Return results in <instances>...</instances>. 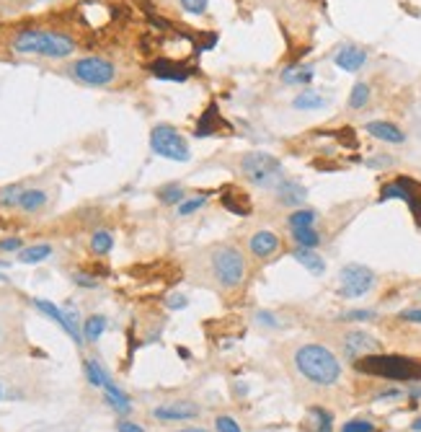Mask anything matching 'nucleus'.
I'll return each mask as SVG.
<instances>
[{
	"label": "nucleus",
	"mask_w": 421,
	"mask_h": 432,
	"mask_svg": "<svg viewBox=\"0 0 421 432\" xmlns=\"http://www.w3.org/2000/svg\"><path fill=\"white\" fill-rule=\"evenodd\" d=\"M19 55H37L49 60H65L75 52V39L55 29H21L10 42Z\"/></svg>",
	"instance_id": "1"
},
{
	"label": "nucleus",
	"mask_w": 421,
	"mask_h": 432,
	"mask_svg": "<svg viewBox=\"0 0 421 432\" xmlns=\"http://www.w3.org/2000/svg\"><path fill=\"white\" fill-rule=\"evenodd\" d=\"M295 368L305 381L315 386H333L341 378L339 358L323 344H302L295 352Z\"/></svg>",
	"instance_id": "2"
},
{
	"label": "nucleus",
	"mask_w": 421,
	"mask_h": 432,
	"mask_svg": "<svg viewBox=\"0 0 421 432\" xmlns=\"http://www.w3.org/2000/svg\"><path fill=\"white\" fill-rule=\"evenodd\" d=\"M359 373L377 378H388V381H419L421 365L411 358H401V355H365L354 362Z\"/></svg>",
	"instance_id": "3"
},
{
	"label": "nucleus",
	"mask_w": 421,
	"mask_h": 432,
	"mask_svg": "<svg viewBox=\"0 0 421 432\" xmlns=\"http://www.w3.org/2000/svg\"><path fill=\"white\" fill-rule=\"evenodd\" d=\"M210 267H212L215 280H217L220 287H225V290H236V287H240V282L246 280V257H243L240 248H236L233 243H220V246L212 248Z\"/></svg>",
	"instance_id": "4"
},
{
	"label": "nucleus",
	"mask_w": 421,
	"mask_h": 432,
	"mask_svg": "<svg viewBox=\"0 0 421 432\" xmlns=\"http://www.w3.org/2000/svg\"><path fill=\"white\" fill-rule=\"evenodd\" d=\"M240 171L251 184L261 186V189H276L284 182L282 161L272 153H264V150L246 153L240 158Z\"/></svg>",
	"instance_id": "5"
},
{
	"label": "nucleus",
	"mask_w": 421,
	"mask_h": 432,
	"mask_svg": "<svg viewBox=\"0 0 421 432\" xmlns=\"http://www.w3.org/2000/svg\"><path fill=\"white\" fill-rule=\"evenodd\" d=\"M67 73L73 75L75 81L85 83V86L101 88V86H109V83L117 81V65L111 63V60H106V57L88 55L75 60Z\"/></svg>",
	"instance_id": "6"
},
{
	"label": "nucleus",
	"mask_w": 421,
	"mask_h": 432,
	"mask_svg": "<svg viewBox=\"0 0 421 432\" xmlns=\"http://www.w3.org/2000/svg\"><path fill=\"white\" fill-rule=\"evenodd\" d=\"M150 147H153L156 156L179 161V163H186L192 158V150L186 145V140L174 125H156L150 129Z\"/></svg>",
	"instance_id": "7"
},
{
	"label": "nucleus",
	"mask_w": 421,
	"mask_h": 432,
	"mask_svg": "<svg viewBox=\"0 0 421 432\" xmlns=\"http://www.w3.org/2000/svg\"><path fill=\"white\" fill-rule=\"evenodd\" d=\"M339 293L344 298H362L375 287V272L365 264H347L339 275Z\"/></svg>",
	"instance_id": "8"
},
{
	"label": "nucleus",
	"mask_w": 421,
	"mask_h": 432,
	"mask_svg": "<svg viewBox=\"0 0 421 432\" xmlns=\"http://www.w3.org/2000/svg\"><path fill=\"white\" fill-rule=\"evenodd\" d=\"M153 417L160 422H186L199 417V406L194 401H165L153 409Z\"/></svg>",
	"instance_id": "9"
},
{
	"label": "nucleus",
	"mask_w": 421,
	"mask_h": 432,
	"mask_svg": "<svg viewBox=\"0 0 421 432\" xmlns=\"http://www.w3.org/2000/svg\"><path fill=\"white\" fill-rule=\"evenodd\" d=\"M377 350V339L375 337H370L367 331H349L347 337H344V352H347L349 358H365V355H370V352H375Z\"/></svg>",
	"instance_id": "10"
},
{
	"label": "nucleus",
	"mask_w": 421,
	"mask_h": 432,
	"mask_svg": "<svg viewBox=\"0 0 421 432\" xmlns=\"http://www.w3.org/2000/svg\"><path fill=\"white\" fill-rule=\"evenodd\" d=\"M365 132L372 135L375 140H380V143H390V145H403L406 143V132L398 125H393V122H385V120L367 122Z\"/></svg>",
	"instance_id": "11"
},
{
	"label": "nucleus",
	"mask_w": 421,
	"mask_h": 432,
	"mask_svg": "<svg viewBox=\"0 0 421 432\" xmlns=\"http://www.w3.org/2000/svg\"><path fill=\"white\" fill-rule=\"evenodd\" d=\"M333 63H336V67H341L344 73H357V70H362V67H365L367 52L362 49V47H357V45H344L339 52H336Z\"/></svg>",
	"instance_id": "12"
},
{
	"label": "nucleus",
	"mask_w": 421,
	"mask_h": 432,
	"mask_svg": "<svg viewBox=\"0 0 421 432\" xmlns=\"http://www.w3.org/2000/svg\"><path fill=\"white\" fill-rule=\"evenodd\" d=\"M248 248H251V254L256 259L272 257V254H276V248H279V236L272 233V230H256L248 239Z\"/></svg>",
	"instance_id": "13"
},
{
	"label": "nucleus",
	"mask_w": 421,
	"mask_h": 432,
	"mask_svg": "<svg viewBox=\"0 0 421 432\" xmlns=\"http://www.w3.org/2000/svg\"><path fill=\"white\" fill-rule=\"evenodd\" d=\"M274 192H276V202L284 205V207H295V210L302 207V202L308 200V189L302 184H297V182H290V179H284Z\"/></svg>",
	"instance_id": "14"
},
{
	"label": "nucleus",
	"mask_w": 421,
	"mask_h": 432,
	"mask_svg": "<svg viewBox=\"0 0 421 432\" xmlns=\"http://www.w3.org/2000/svg\"><path fill=\"white\" fill-rule=\"evenodd\" d=\"M150 70H153V75L156 78H160V81H176V83H183L186 78H189V73L183 70L181 65L171 63V60H158V63L150 65Z\"/></svg>",
	"instance_id": "15"
},
{
	"label": "nucleus",
	"mask_w": 421,
	"mask_h": 432,
	"mask_svg": "<svg viewBox=\"0 0 421 432\" xmlns=\"http://www.w3.org/2000/svg\"><path fill=\"white\" fill-rule=\"evenodd\" d=\"M292 106L297 111H318L323 106H329V99L318 91H311V88H305L302 93H297L292 99Z\"/></svg>",
	"instance_id": "16"
},
{
	"label": "nucleus",
	"mask_w": 421,
	"mask_h": 432,
	"mask_svg": "<svg viewBox=\"0 0 421 432\" xmlns=\"http://www.w3.org/2000/svg\"><path fill=\"white\" fill-rule=\"evenodd\" d=\"M315 78V67L313 65H290L282 70V81L287 86H308Z\"/></svg>",
	"instance_id": "17"
},
{
	"label": "nucleus",
	"mask_w": 421,
	"mask_h": 432,
	"mask_svg": "<svg viewBox=\"0 0 421 432\" xmlns=\"http://www.w3.org/2000/svg\"><path fill=\"white\" fill-rule=\"evenodd\" d=\"M297 262H300L302 267L308 269L311 275H315V277H321L323 272H326V262H323V257H318L313 248H300L297 246V251L292 254Z\"/></svg>",
	"instance_id": "18"
},
{
	"label": "nucleus",
	"mask_w": 421,
	"mask_h": 432,
	"mask_svg": "<svg viewBox=\"0 0 421 432\" xmlns=\"http://www.w3.org/2000/svg\"><path fill=\"white\" fill-rule=\"evenodd\" d=\"M104 391H106V401H109V406L114 409V412H119V414H129V412H132V404H129L127 394H124L122 388L114 386V383H111V378L106 381Z\"/></svg>",
	"instance_id": "19"
},
{
	"label": "nucleus",
	"mask_w": 421,
	"mask_h": 432,
	"mask_svg": "<svg viewBox=\"0 0 421 432\" xmlns=\"http://www.w3.org/2000/svg\"><path fill=\"white\" fill-rule=\"evenodd\" d=\"M49 257H52L49 243H34V246H26L19 251V262H24V264H39V262H44Z\"/></svg>",
	"instance_id": "20"
},
{
	"label": "nucleus",
	"mask_w": 421,
	"mask_h": 432,
	"mask_svg": "<svg viewBox=\"0 0 421 432\" xmlns=\"http://www.w3.org/2000/svg\"><path fill=\"white\" fill-rule=\"evenodd\" d=\"M104 331H106V316H101V313H93L83 321V339L85 342H99Z\"/></svg>",
	"instance_id": "21"
},
{
	"label": "nucleus",
	"mask_w": 421,
	"mask_h": 432,
	"mask_svg": "<svg viewBox=\"0 0 421 432\" xmlns=\"http://www.w3.org/2000/svg\"><path fill=\"white\" fill-rule=\"evenodd\" d=\"M372 99V88H370V83L359 81L352 86V93H349V109H365L367 104Z\"/></svg>",
	"instance_id": "22"
},
{
	"label": "nucleus",
	"mask_w": 421,
	"mask_h": 432,
	"mask_svg": "<svg viewBox=\"0 0 421 432\" xmlns=\"http://www.w3.org/2000/svg\"><path fill=\"white\" fill-rule=\"evenodd\" d=\"M47 200H49V197H47L44 189H26L24 197H21L19 207L24 212H39L47 205Z\"/></svg>",
	"instance_id": "23"
},
{
	"label": "nucleus",
	"mask_w": 421,
	"mask_h": 432,
	"mask_svg": "<svg viewBox=\"0 0 421 432\" xmlns=\"http://www.w3.org/2000/svg\"><path fill=\"white\" fill-rule=\"evenodd\" d=\"M315 221H318V212H315V210H302V207H297V210L290 212L287 225H290V230L313 228V225H315Z\"/></svg>",
	"instance_id": "24"
},
{
	"label": "nucleus",
	"mask_w": 421,
	"mask_h": 432,
	"mask_svg": "<svg viewBox=\"0 0 421 432\" xmlns=\"http://www.w3.org/2000/svg\"><path fill=\"white\" fill-rule=\"evenodd\" d=\"M217 122H220V117H217V104H210V109L201 114L199 125H197V138H210L212 132H215V127H217Z\"/></svg>",
	"instance_id": "25"
},
{
	"label": "nucleus",
	"mask_w": 421,
	"mask_h": 432,
	"mask_svg": "<svg viewBox=\"0 0 421 432\" xmlns=\"http://www.w3.org/2000/svg\"><path fill=\"white\" fill-rule=\"evenodd\" d=\"M111 248H114V236L109 230H96L91 236V251L99 254V257H106Z\"/></svg>",
	"instance_id": "26"
},
{
	"label": "nucleus",
	"mask_w": 421,
	"mask_h": 432,
	"mask_svg": "<svg viewBox=\"0 0 421 432\" xmlns=\"http://www.w3.org/2000/svg\"><path fill=\"white\" fill-rule=\"evenodd\" d=\"M292 241L300 248H315L321 243V233L315 228H297L292 230Z\"/></svg>",
	"instance_id": "27"
},
{
	"label": "nucleus",
	"mask_w": 421,
	"mask_h": 432,
	"mask_svg": "<svg viewBox=\"0 0 421 432\" xmlns=\"http://www.w3.org/2000/svg\"><path fill=\"white\" fill-rule=\"evenodd\" d=\"M24 186L21 184H8V186H3L0 189V207H19V202H21V197H24Z\"/></svg>",
	"instance_id": "28"
},
{
	"label": "nucleus",
	"mask_w": 421,
	"mask_h": 432,
	"mask_svg": "<svg viewBox=\"0 0 421 432\" xmlns=\"http://www.w3.org/2000/svg\"><path fill=\"white\" fill-rule=\"evenodd\" d=\"M34 305H37V308H39V311H42V313H44V316H49L52 321H57L65 331H67V321H65L63 308H57L55 303H49V301H44V298H34Z\"/></svg>",
	"instance_id": "29"
},
{
	"label": "nucleus",
	"mask_w": 421,
	"mask_h": 432,
	"mask_svg": "<svg viewBox=\"0 0 421 432\" xmlns=\"http://www.w3.org/2000/svg\"><path fill=\"white\" fill-rule=\"evenodd\" d=\"M160 205H181L183 202V186L181 184H165L158 189Z\"/></svg>",
	"instance_id": "30"
},
{
	"label": "nucleus",
	"mask_w": 421,
	"mask_h": 432,
	"mask_svg": "<svg viewBox=\"0 0 421 432\" xmlns=\"http://www.w3.org/2000/svg\"><path fill=\"white\" fill-rule=\"evenodd\" d=\"M85 378H88V383L96 388H104L106 386V381H109V376L104 373V368H101L96 360H85Z\"/></svg>",
	"instance_id": "31"
},
{
	"label": "nucleus",
	"mask_w": 421,
	"mask_h": 432,
	"mask_svg": "<svg viewBox=\"0 0 421 432\" xmlns=\"http://www.w3.org/2000/svg\"><path fill=\"white\" fill-rule=\"evenodd\" d=\"M311 417H313V422H315V430L318 432H331L333 430V417H331L326 409H321V406H313Z\"/></svg>",
	"instance_id": "32"
},
{
	"label": "nucleus",
	"mask_w": 421,
	"mask_h": 432,
	"mask_svg": "<svg viewBox=\"0 0 421 432\" xmlns=\"http://www.w3.org/2000/svg\"><path fill=\"white\" fill-rule=\"evenodd\" d=\"M204 205H207V197H192V200H183V202L179 205V215L186 218V215L197 212L199 207H204Z\"/></svg>",
	"instance_id": "33"
},
{
	"label": "nucleus",
	"mask_w": 421,
	"mask_h": 432,
	"mask_svg": "<svg viewBox=\"0 0 421 432\" xmlns=\"http://www.w3.org/2000/svg\"><path fill=\"white\" fill-rule=\"evenodd\" d=\"M179 3H181V8L186 13H194V16H201L210 8V0H179Z\"/></svg>",
	"instance_id": "34"
},
{
	"label": "nucleus",
	"mask_w": 421,
	"mask_h": 432,
	"mask_svg": "<svg viewBox=\"0 0 421 432\" xmlns=\"http://www.w3.org/2000/svg\"><path fill=\"white\" fill-rule=\"evenodd\" d=\"M341 432H375V424L367 422V419H352L341 427Z\"/></svg>",
	"instance_id": "35"
},
{
	"label": "nucleus",
	"mask_w": 421,
	"mask_h": 432,
	"mask_svg": "<svg viewBox=\"0 0 421 432\" xmlns=\"http://www.w3.org/2000/svg\"><path fill=\"white\" fill-rule=\"evenodd\" d=\"M215 430L217 432H240V424L233 417H217L215 419Z\"/></svg>",
	"instance_id": "36"
},
{
	"label": "nucleus",
	"mask_w": 421,
	"mask_h": 432,
	"mask_svg": "<svg viewBox=\"0 0 421 432\" xmlns=\"http://www.w3.org/2000/svg\"><path fill=\"white\" fill-rule=\"evenodd\" d=\"M375 316H377L375 311H349V313H344L341 319H344V321H372Z\"/></svg>",
	"instance_id": "37"
},
{
	"label": "nucleus",
	"mask_w": 421,
	"mask_h": 432,
	"mask_svg": "<svg viewBox=\"0 0 421 432\" xmlns=\"http://www.w3.org/2000/svg\"><path fill=\"white\" fill-rule=\"evenodd\" d=\"M75 280V285H81V287H99V280L93 275H83V272H78V275H73Z\"/></svg>",
	"instance_id": "38"
},
{
	"label": "nucleus",
	"mask_w": 421,
	"mask_h": 432,
	"mask_svg": "<svg viewBox=\"0 0 421 432\" xmlns=\"http://www.w3.org/2000/svg\"><path fill=\"white\" fill-rule=\"evenodd\" d=\"M21 248H24V241L16 239V236H13V239L0 241V251H21Z\"/></svg>",
	"instance_id": "39"
},
{
	"label": "nucleus",
	"mask_w": 421,
	"mask_h": 432,
	"mask_svg": "<svg viewBox=\"0 0 421 432\" xmlns=\"http://www.w3.org/2000/svg\"><path fill=\"white\" fill-rule=\"evenodd\" d=\"M395 161L390 156H383V153H380V158H370V161H367V166H370V168H385V166H393Z\"/></svg>",
	"instance_id": "40"
},
{
	"label": "nucleus",
	"mask_w": 421,
	"mask_h": 432,
	"mask_svg": "<svg viewBox=\"0 0 421 432\" xmlns=\"http://www.w3.org/2000/svg\"><path fill=\"white\" fill-rule=\"evenodd\" d=\"M401 321L421 323V308H408V311H403L401 313Z\"/></svg>",
	"instance_id": "41"
},
{
	"label": "nucleus",
	"mask_w": 421,
	"mask_h": 432,
	"mask_svg": "<svg viewBox=\"0 0 421 432\" xmlns=\"http://www.w3.org/2000/svg\"><path fill=\"white\" fill-rule=\"evenodd\" d=\"M117 432H145L142 427H140L138 422H129V419H122V422H117Z\"/></svg>",
	"instance_id": "42"
},
{
	"label": "nucleus",
	"mask_w": 421,
	"mask_h": 432,
	"mask_svg": "<svg viewBox=\"0 0 421 432\" xmlns=\"http://www.w3.org/2000/svg\"><path fill=\"white\" fill-rule=\"evenodd\" d=\"M256 319L261 323H264V326H276V319L274 316H272V313H266V311H258L256 313Z\"/></svg>",
	"instance_id": "43"
},
{
	"label": "nucleus",
	"mask_w": 421,
	"mask_h": 432,
	"mask_svg": "<svg viewBox=\"0 0 421 432\" xmlns=\"http://www.w3.org/2000/svg\"><path fill=\"white\" fill-rule=\"evenodd\" d=\"M403 391H398V388H388V391H383V394H377L375 399L377 401H383V399H401Z\"/></svg>",
	"instance_id": "44"
},
{
	"label": "nucleus",
	"mask_w": 421,
	"mask_h": 432,
	"mask_svg": "<svg viewBox=\"0 0 421 432\" xmlns=\"http://www.w3.org/2000/svg\"><path fill=\"white\" fill-rule=\"evenodd\" d=\"M168 308H186V298L183 295H171L168 298Z\"/></svg>",
	"instance_id": "45"
},
{
	"label": "nucleus",
	"mask_w": 421,
	"mask_h": 432,
	"mask_svg": "<svg viewBox=\"0 0 421 432\" xmlns=\"http://www.w3.org/2000/svg\"><path fill=\"white\" fill-rule=\"evenodd\" d=\"M179 432H210V430H204V427H183Z\"/></svg>",
	"instance_id": "46"
},
{
	"label": "nucleus",
	"mask_w": 421,
	"mask_h": 432,
	"mask_svg": "<svg viewBox=\"0 0 421 432\" xmlns=\"http://www.w3.org/2000/svg\"><path fill=\"white\" fill-rule=\"evenodd\" d=\"M411 430H413V432H421V417H416V419H413Z\"/></svg>",
	"instance_id": "47"
},
{
	"label": "nucleus",
	"mask_w": 421,
	"mask_h": 432,
	"mask_svg": "<svg viewBox=\"0 0 421 432\" xmlns=\"http://www.w3.org/2000/svg\"><path fill=\"white\" fill-rule=\"evenodd\" d=\"M411 399H421V386L411 388Z\"/></svg>",
	"instance_id": "48"
},
{
	"label": "nucleus",
	"mask_w": 421,
	"mask_h": 432,
	"mask_svg": "<svg viewBox=\"0 0 421 432\" xmlns=\"http://www.w3.org/2000/svg\"><path fill=\"white\" fill-rule=\"evenodd\" d=\"M0 282H6V277H3V275H0Z\"/></svg>",
	"instance_id": "49"
},
{
	"label": "nucleus",
	"mask_w": 421,
	"mask_h": 432,
	"mask_svg": "<svg viewBox=\"0 0 421 432\" xmlns=\"http://www.w3.org/2000/svg\"><path fill=\"white\" fill-rule=\"evenodd\" d=\"M0 399H3V388H0Z\"/></svg>",
	"instance_id": "50"
}]
</instances>
